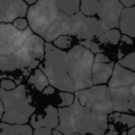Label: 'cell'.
I'll return each instance as SVG.
<instances>
[{
	"label": "cell",
	"instance_id": "1f68e13d",
	"mask_svg": "<svg viewBox=\"0 0 135 135\" xmlns=\"http://www.w3.org/2000/svg\"><path fill=\"white\" fill-rule=\"evenodd\" d=\"M120 2L123 4L125 8H129L135 5V0H120Z\"/></svg>",
	"mask_w": 135,
	"mask_h": 135
},
{
	"label": "cell",
	"instance_id": "f1b7e54d",
	"mask_svg": "<svg viewBox=\"0 0 135 135\" xmlns=\"http://www.w3.org/2000/svg\"><path fill=\"white\" fill-rule=\"evenodd\" d=\"M32 135H53V129L45 127L37 128L34 129Z\"/></svg>",
	"mask_w": 135,
	"mask_h": 135
},
{
	"label": "cell",
	"instance_id": "8992f818",
	"mask_svg": "<svg viewBox=\"0 0 135 135\" xmlns=\"http://www.w3.org/2000/svg\"><path fill=\"white\" fill-rule=\"evenodd\" d=\"M76 132L81 135H104L108 129V115L92 111L75 99L72 104Z\"/></svg>",
	"mask_w": 135,
	"mask_h": 135
},
{
	"label": "cell",
	"instance_id": "d4e9b609",
	"mask_svg": "<svg viewBox=\"0 0 135 135\" xmlns=\"http://www.w3.org/2000/svg\"><path fill=\"white\" fill-rule=\"evenodd\" d=\"M53 43L56 47L64 50V49H67L70 46L72 43V38L70 35H61L57 39L55 40Z\"/></svg>",
	"mask_w": 135,
	"mask_h": 135
},
{
	"label": "cell",
	"instance_id": "e0dca14e",
	"mask_svg": "<svg viewBox=\"0 0 135 135\" xmlns=\"http://www.w3.org/2000/svg\"><path fill=\"white\" fill-rule=\"evenodd\" d=\"M119 31L122 34L135 37V5L129 8H124L119 21Z\"/></svg>",
	"mask_w": 135,
	"mask_h": 135
},
{
	"label": "cell",
	"instance_id": "44dd1931",
	"mask_svg": "<svg viewBox=\"0 0 135 135\" xmlns=\"http://www.w3.org/2000/svg\"><path fill=\"white\" fill-rule=\"evenodd\" d=\"M28 83L29 84L33 85L36 90H38L39 92H43L44 89L48 86L49 84V81L46 75L40 69L34 70L33 73L31 75L30 79L28 80Z\"/></svg>",
	"mask_w": 135,
	"mask_h": 135
},
{
	"label": "cell",
	"instance_id": "5b68a950",
	"mask_svg": "<svg viewBox=\"0 0 135 135\" xmlns=\"http://www.w3.org/2000/svg\"><path fill=\"white\" fill-rule=\"evenodd\" d=\"M94 55L86 47L77 45L68 52V70L75 92L93 86L92 70Z\"/></svg>",
	"mask_w": 135,
	"mask_h": 135
},
{
	"label": "cell",
	"instance_id": "e575fe53",
	"mask_svg": "<svg viewBox=\"0 0 135 135\" xmlns=\"http://www.w3.org/2000/svg\"><path fill=\"white\" fill-rule=\"evenodd\" d=\"M128 135H135V125L128 131Z\"/></svg>",
	"mask_w": 135,
	"mask_h": 135
},
{
	"label": "cell",
	"instance_id": "f35d334b",
	"mask_svg": "<svg viewBox=\"0 0 135 135\" xmlns=\"http://www.w3.org/2000/svg\"><path fill=\"white\" fill-rule=\"evenodd\" d=\"M88 135H92V134H88Z\"/></svg>",
	"mask_w": 135,
	"mask_h": 135
},
{
	"label": "cell",
	"instance_id": "484cf974",
	"mask_svg": "<svg viewBox=\"0 0 135 135\" xmlns=\"http://www.w3.org/2000/svg\"><path fill=\"white\" fill-rule=\"evenodd\" d=\"M59 96L61 102H60V107H70L75 101V95L70 92H60Z\"/></svg>",
	"mask_w": 135,
	"mask_h": 135
},
{
	"label": "cell",
	"instance_id": "83f0119b",
	"mask_svg": "<svg viewBox=\"0 0 135 135\" xmlns=\"http://www.w3.org/2000/svg\"><path fill=\"white\" fill-rule=\"evenodd\" d=\"M12 24L14 25V27L16 29H18L20 31H24L29 27L28 20L24 19V18H18L12 22Z\"/></svg>",
	"mask_w": 135,
	"mask_h": 135
},
{
	"label": "cell",
	"instance_id": "9a60e30c",
	"mask_svg": "<svg viewBox=\"0 0 135 135\" xmlns=\"http://www.w3.org/2000/svg\"><path fill=\"white\" fill-rule=\"evenodd\" d=\"M58 125L56 128L64 135H72L76 132L75 120L72 105L58 108Z\"/></svg>",
	"mask_w": 135,
	"mask_h": 135
},
{
	"label": "cell",
	"instance_id": "ffe728a7",
	"mask_svg": "<svg viewBox=\"0 0 135 135\" xmlns=\"http://www.w3.org/2000/svg\"><path fill=\"white\" fill-rule=\"evenodd\" d=\"M57 8L69 16L81 11V0H56Z\"/></svg>",
	"mask_w": 135,
	"mask_h": 135
},
{
	"label": "cell",
	"instance_id": "ba28073f",
	"mask_svg": "<svg viewBox=\"0 0 135 135\" xmlns=\"http://www.w3.org/2000/svg\"><path fill=\"white\" fill-rule=\"evenodd\" d=\"M72 17L71 36H76L79 40H93L98 38L109 30L100 19L86 16L81 11L74 14Z\"/></svg>",
	"mask_w": 135,
	"mask_h": 135
},
{
	"label": "cell",
	"instance_id": "d6986e66",
	"mask_svg": "<svg viewBox=\"0 0 135 135\" xmlns=\"http://www.w3.org/2000/svg\"><path fill=\"white\" fill-rule=\"evenodd\" d=\"M32 127L27 124L0 123V135H32Z\"/></svg>",
	"mask_w": 135,
	"mask_h": 135
},
{
	"label": "cell",
	"instance_id": "4316f807",
	"mask_svg": "<svg viewBox=\"0 0 135 135\" xmlns=\"http://www.w3.org/2000/svg\"><path fill=\"white\" fill-rule=\"evenodd\" d=\"M80 45L86 47L87 49H89L94 54H98V53L102 52V49L100 48L99 45L97 43H95V42H94L93 40H83V41H81Z\"/></svg>",
	"mask_w": 135,
	"mask_h": 135
},
{
	"label": "cell",
	"instance_id": "52a82bcc",
	"mask_svg": "<svg viewBox=\"0 0 135 135\" xmlns=\"http://www.w3.org/2000/svg\"><path fill=\"white\" fill-rule=\"evenodd\" d=\"M75 99L92 111L110 115L113 110L110 88L105 84L93 85L87 89L75 92Z\"/></svg>",
	"mask_w": 135,
	"mask_h": 135
},
{
	"label": "cell",
	"instance_id": "603a6c76",
	"mask_svg": "<svg viewBox=\"0 0 135 135\" xmlns=\"http://www.w3.org/2000/svg\"><path fill=\"white\" fill-rule=\"evenodd\" d=\"M99 8V0H81V11L86 16H94Z\"/></svg>",
	"mask_w": 135,
	"mask_h": 135
},
{
	"label": "cell",
	"instance_id": "f546056e",
	"mask_svg": "<svg viewBox=\"0 0 135 135\" xmlns=\"http://www.w3.org/2000/svg\"><path fill=\"white\" fill-rule=\"evenodd\" d=\"M110 59L103 53H98L94 56V63H110Z\"/></svg>",
	"mask_w": 135,
	"mask_h": 135
},
{
	"label": "cell",
	"instance_id": "7c38bea8",
	"mask_svg": "<svg viewBox=\"0 0 135 135\" xmlns=\"http://www.w3.org/2000/svg\"><path fill=\"white\" fill-rule=\"evenodd\" d=\"M24 0H0V23H11L18 18H23L28 12Z\"/></svg>",
	"mask_w": 135,
	"mask_h": 135
},
{
	"label": "cell",
	"instance_id": "ac0fdd59",
	"mask_svg": "<svg viewBox=\"0 0 135 135\" xmlns=\"http://www.w3.org/2000/svg\"><path fill=\"white\" fill-rule=\"evenodd\" d=\"M108 129H112L117 125L119 128H126L131 129L135 125V116L128 113L121 112H113L112 114L108 115Z\"/></svg>",
	"mask_w": 135,
	"mask_h": 135
},
{
	"label": "cell",
	"instance_id": "d6a6232c",
	"mask_svg": "<svg viewBox=\"0 0 135 135\" xmlns=\"http://www.w3.org/2000/svg\"><path fill=\"white\" fill-rule=\"evenodd\" d=\"M104 135H128V131H109Z\"/></svg>",
	"mask_w": 135,
	"mask_h": 135
},
{
	"label": "cell",
	"instance_id": "277c9868",
	"mask_svg": "<svg viewBox=\"0 0 135 135\" xmlns=\"http://www.w3.org/2000/svg\"><path fill=\"white\" fill-rule=\"evenodd\" d=\"M0 99L5 107L2 121L6 123L27 124L35 111V107L31 105L32 96L28 95L22 84L10 91L0 88Z\"/></svg>",
	"mask_w": 135,
	"mask_h": 135
},
{
	"label": "cell",
	"instance_id": "cb8c5ba5",
	"mask_svg": "<svg viewBox=\"0 0 135 135\" xmlns=\"http://www.w3.org/2000/svg\"><path fill=\"white\" fill-rule=\"evenodd\" d=\"M118 63L128 70L135 71V51L129 52V54L125 55L122 58L118 59Z\"/></svg>",
	"mask_w": 135,
	"mask_h": 135
},
{
	"label": "cell",
	"instance_id": "6da1fadb",
	"mask_svg": "<svg viewBox=\"0 0 135 135\" xmlns=\"http://www.w3.org/2000/svg\"><path fill=\"white\" fill-rule=\"evenodd\" d=\"M30 28L46 43L54 42L61 35H70L72 17L57 8L56 0H37L27 12Z\"/></svg>",
	"mask_w": 135,
	"mask_h": 135
},
{
	"label": "cell",
	"instance_id": "8fae6325",
	"mask_svg": "<svg viewBox=\"0 0 135 135\" xmlns=\"http://www.w3.org/2000/svg\"><path fill=\"white\" fill-rule=\"evenodd\" d=\"M114 112L135 113V84L131 87L110 88Z\"/></svg>",
	"mask_w": 135,
	"mask_h": 135
},
{
	"label": "cell",
	"instance_id": "4dcf8cb0",
	"mask_svg": "<svg viewBox=\"0 0 135 135\" xmlns=\"http://www.w3.org/2000/svg\"><path fill=\"white\" fill-rule=\"evenodd\" d=\"M55 93V87H53L52 85L51 86H47L45 87L43 90V94H45V95H51Z\"/></svg>",
	"mask_w": 135,
	"mask_h": 135
},
{
	"label": "cell",
	"instance_id": "3957f363",
	"mask_svg": "<svg viewBox=\"0 0 135 135\" xmlns=\"http://www.w3.org/2000/svg\"><path fill=\"white\" fill-rule=\"evenodd\" d=\"M39 69L46 75L49 83L61 92L75 93L73 83L68 70V53L45 43V56Z\"/></svg>",
	"mask_w": 135,
	"mask_h": 135
},
{
	"label": "cell",
	"instance_id": "7402d4cb",
	"mask_svg": "<svg viewBox=\"0 0 135 135\" xmlns=\"http://www.w3.org/2000/svg\"><path fill=\"white\" fill-rule=\"evenodd\" d=\"M121 36V32L119 29H109L101 36H99L97 40L101 44H110L113 45H117L120 42Z\"/></svg>",
	"mask_w": 135,
	"mask_h": 135
},
{
	"label": "cell",
	"instance_id": "2e32d148",
	"mask_svg": "<svg viewBox=\"0 0 135 135\" xmlns=\"http://www.w3.org/2000/svg\"><path fill=\"white\" fill-rule=\"evenodd\" d=\"M114 62L110 63H94L92 70V81L94 85H100L108 83L113 70Z\"/></svg>",
	"mask_w": 135,
	"mask_h": 135
},
{
	"label": "cell",
	"instance_id": "836d02e7",
	"mask_svg": "<svg viewBox=\"0 0 135 135\" xmlns=\"http://www.w3.org/2000/svg\"><path fill=\"white\" fill-rule=\"evenodd\" d=\"M4 113H5V107H4V105H3L2 100L0 99V120H2Z\"/></svg>",
	"mask_w": 135,
	"mask_h": 135
},
{
	"label": "cell",
	"instance_id": "30bf717a",
	"mask_svg": "<svg viewBox=\"0 0 135 135\" xmlns=\"http://www.w3.org/2000/svg\"><path fill=\"white\" fill-rule=\"evenodd\" d=\"M124 8L120 0H99L97 15L108 29H118Z\"/></svg>",
	"mask_w": 135,
	"mask_h": 135
},
{
	"label": "cell",
	"instance_id": "5bb4252c",
	"mask_svg": "<svg viewBox=\"0 0 135 135\" xmlns=\"http://www.w3.org/2000/svg\"><path fill=\"white\" fill-rule=\"evenodd\" d=\"M133 84H135V71L128 70L118 63H115L112 76L108 81L109 88L131 87Z\"/></svg>",
	"mask_w": 135,
	"mask_h": 135
},
{
	"label": "cell",
	"instance_id": "d590c367",
	"mask_svg": "<svg viewBox=\"0 0 135 135\" xmlns=\"http://www.w3.org/2000/svg\"><path fill=\"white\" fill-rule=\"evenodd\" d=\"M53 135H64L62 132H60L59 131H57L56 129H53Z\"/></svg>",
	"mask_w": 135,
	"mask_h": 135
},
{
	"label": "cell",
	"instance_id": "74e56055",
	"mask_svg": "<svg viewBox=\"0 0 135 135\" xmlns=\"http://www.w3.org/2000/svg\"><path fill=\"white\" fill-rule=\"evenodd\" d=\"M72 135H81V134H80V133H77V132H75L74 134H72Z\"/></svg>",
	"mask_w": 135,
	"mask_h": 135
},
{
	"label": "cell",
	"instance_id": "7a4b0ae2",
	"mask_svg": "<svg viewBox=\"0 0 135 135\" xmlns=\"http://www.w3.org/2000/svg\"><path fill=\"white\" fill-rule=\"evenodd\" d=\"M45 40L32 33L22 46L11 55L0 56V72H11L21 70L24 76L39 67L45 56Z\"/></svg>",
	"mask_w": 135,
	"mask_h": 135
},
{
	"label": "cell",
	"instance_id": "4fadbf2b",
	"mask_svg": "<svg viewBox=\"0 0 135 135\" xmlns=\"http://www.w3.org/2000/svg\"><path fill=\"white\" fill-rule=\"evenodd\" d=\"M31 126L34 129L37 128H50L56 129L58 125V111L56 107L49 105L42 113L34 114L31 117Z\"/></svg>",
	"mask_w": 135,
	"mask_h": 135
},
{
	"label": "cell",
	"instance_id": "9c48e42d",
	"mask_svg": "<svg viewBox=\"0 0 135 135\" xmlns=\"http://www.w3.org/2000/svg\"><path fill=\"white\" fill-rule=\"evenodd\" d=\"M32 32L30 27L20 31L12 23H0V56L11 55L20 49Z\"/></svg>",
	"mask_w": 135,
	"mask_h": 135
},
{
	"label": "cell",
	"instance_id": "8d00e7d4",
	"mask_svg": "<svg viewBox=\"0 0 135 135\" xmlns=\"http://www.w3.org/2000/svg\"><path fill=\"white\" fill-rule=\"evenodd\" d=\"M25 2L27 3V4H30V5H32V4H34V3L37 1V0H24Z\"/></svg>",
	"mask_w": 135,
	"mask_h": 135
}]
</instances>
